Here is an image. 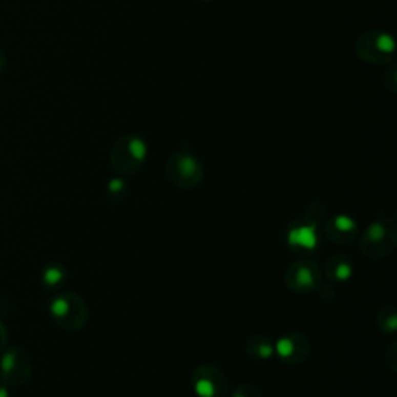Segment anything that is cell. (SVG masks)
<instances>
[{
	"instance_id": "30bf717a",
	"label": "cell",
	"mask_w": 397,
	"mask_h": 397,
	"mask_svg": "<svg viewBox=\"0 0 397 397\" xmlns=\"http://www.w3.org/2000/svg\"><path fill=\"white\" fill-rule=\"evenodd\" d=\"M247 351L255 359H268L275 352V345L268 337L256 333L247 340Z\"/></svg>"
},
{
	"instance_id": "6da1fadb",
	"label": "cell",
	"mask_w": 397,
	"mask_h": 397,
	"mask_svg": "<svg viewBox=\"0 0 397 397\" xmlns=\"http://www.w3.org/2000/svg\"><path fill=\"white\" fill-rule=\"evenodd\" d=\"M397 245L395 223L388 217H377L362 235L359 248L366 258L382 259L394 252Z\"/></svg>"
},
{
	"instance_id": "4fadbf2b",
	"label": "cell",
	"mask_w": 397,
	"mask_h": 397,
	"mask_svg": "<svg viewBox=\"0 0 397 397\" xmlns=\"http://www.w3.org/2000/svg\"><path fill=\"white\" fill-rule=\"evenodd\" d=\"M50 310H51V314H53L54 317H58V318L67 317L69 312H70V303H69V300H67L66 297H59V298H56V300L51 303Z\"/></svg>"
},
{
	"instance_id": "e0dca14e",
	"label": "cell",
	"mask_w": 397,
	"mask_h": 397,
	"mask_svg": "<svg viewBox=\"0 0 397 397\" xmlns=\"http://www.w3.org/2000/svg\"><path fill=\"white\" fill-rule=\"evenodd\" d=\"M13 365H14L13 357H11V356H7V357L4 359V369H11V368H13Z\"/></svg>"
},
{
	"instance_id": "2e32d148",
	"label": "cell",
	"mask_w": 397,
	"mask_h": 397,
	"mask_svg": "<svg viewBox=\"0 0 397 397\" xmlns=\"http://www.w3.org/2000/svg\"><path fill=\"white\" fill-rule=\"evenodd\" d=\"M7 69V54L5 51L0 48V75H2Z\"/></svg>"
},
{
	"instance_id": "8992f818",
	"label": "cell",
	"mask_w": 397,
	"mask_h": 397,
	"mask_svg": "<svg viewBox=\"0 0 397 397\" xmlns=\"http://www.w3.org/2000/svg\"><path fill=\"white\" fill-rule=\"evenodd\" d=\"M275 352L289 365H298L304 362L310 354L309 340L301 333H290L281 338L275 346Z\"/></svg>"
},
{
	"instance_id": "7c38bea8",
	"label": "cell",
	"mask_w": 397,
	"mask_h": 397,
	"mask_svg": "<svg viewBox=\"0 0 397 397\" xmlns=\"http://www.w3.org/2000/svg\"><path fill=\"white\" fill-rule=\"evenodd\" d=\"M395 323H397V312L392 304H388L382 307V310L377 315V324L382 332L392 333L395 332Z\"/></svg>"
},
{
	"instance_id": "ba28073f",
	"label": "cell",
	"mask_w": 397,
	"mask_h": 397,
	"mask_svg": "<svg viewBox=\"0 0 397 397\" xmlns=\"http://www.w3.org/2000/svg\"><path fill=\"white\" fill-rule=\"evenodd\" d=\"M360 47H374L372 56L369 58V61H375V62H382L388 54H392L394 51V42L388 34H368V36H362L359 40Z\"/></svg>"
},
{
	"instance_id": "ac0fdd59",
	"label": "cell",
	"mask_w": 397,
	"mask_h": 397,
	"mask_svg": "<svg viewBox=\"0 0 397 397\" xmlns=\"http://www.w3.org/2000/svg\"><path fill=\"white\" fill-rule=\"evenodd\" d=\"M0 397H8V392H7V389H0Z\"/></svg>"
},
{
	"instance_id": "5b68a950",
	"label": "cell",
	"mask_w": 397,
	"mask_h": 397,
	"mask_svg": "<svg viewBox=\"0 0 397 397\" xmlns=\"http://www.w3.org/2000/svg\"><path fill=\"white\" fill-rule=\"evenodd\" d=\"M194 388L200 397H226L228 382L216 366H200L194 372Z\"/></svg>"
},
{
	"instance_id": "8fae6325",
	"label": "cell",
	"mask_w": 397,
	"mask_h": 397,
	"mask_svg": "<svg viewBox=\"0 0 397 397\" xmlns=\"http://www.w3.org/2000/svg\"><path fill=\"white\" fill-rule=\"evenodd\" d=\"M289 241L292 245L312 248L317 244V238L314 235V230L309 226H300V228H294L289 235Z\"/></svg>"
},
{
	"instance_id": "9c48e42d",
	"label": "cell",
	"mask_w": 397,
	"mask_h": 397,
	"mask_svg": "<svg viewBox=\"0 0 397 397\" xmlns=\"http://www.w3.org/2000/svg\"><path fill=\"white\" fill-rule=\"evenodd\" d=\"M324 273L330 281H346L351 278L352 264L343 255H332L324 264Z\"/></svg>"
},
{
	"instance_id": "52a82bcc",
	"label": "cell",
	"mask_w": 397,
	"mask_h": 397,
	"mask_svg": "<svg viewBox=\"0 0 397 397\" xmlns=\"http://www.w3.org/2000/svg\"><path fill=\"white\" fill-rule=\"evenodd\" d=\"M326 236L337 244H349L357 236V225L348 216H335L326 223Z\"/></svg>"
},
{
	"instance_id": "3957f363",
	"label": "cell",
	"mask_w": 397,
	"mask_h": 397,
	"mask_svg": "<svg viewBox=\"0 0 397 397\" xmlns=\"http://www.w3.org/2000/svg\"><path fill=\"white\" fill-rule=\"evenodd\" d=\"M146 157V144L137 137H124L115 143L110 152V161L115 169L126 174L138 171Z\"/></svg>"
},
{
	"instance_id": "5bb4252c",
	"label": "cell",
	"mask_w": 397,
	"mask_h": 397,
	"mask_svg": "<svg viewBox=\"0 0 397 397\" xmlns=\"http://www.w3.org/2000/svg\"><path fill=\"white\" fill-rule=\"evenodd\" d=\"M233 397H262V395L259 388H256L252 383H244L233 392Z\"/></svg>"
},
{
	"instance_id": "9a60e30c",
	"label": "cell",
	"mask_w": 397,
	"mask_h": 397,
	"mask_svg": "<svg viewBox=\"0 0 397 397\" xmlns=\"http://www.w3.org/2000/svg\"><path fill=\"white\" fill-rule=\"evenodd\" d=\"M45 281L48 282V284H56V282H59L62 279V270L58 268V267H50L47 271H45Z\"/></svg>"
},
{
	"instance_id": "277c9868",
	"label": "cell",
	"mask_w": 397,
	"mask_h": 397,
	"mask_svg": "<svg viewBox=\"0 0 397 397\" xmlns=\"http://www.w3.org/2000/svg\"><path fill=\"white\" fill-rule=\"evenodd\" d=\"M284 282L290 290L312 292L321 284V268L317 262L309 259L297 261L287 267Z\"/></svg>"
},
{
	"instance_id": "7a4b0ae2",
	"label": "cell",
	"mask_w": 397,
	"mask_h": 397,
	"mask_svg": "<svg viewBox=\"0 0 397 397\" xmlns=\"http://www.w3.org/2000/svg\"><path fill=\"white\" fill-rule=\"evenodd\" d=\"M166 176L169 182L179 188L191 190L202 180V168L190 152H177L166 163Z\"/></svg>"
}]
</instances>
